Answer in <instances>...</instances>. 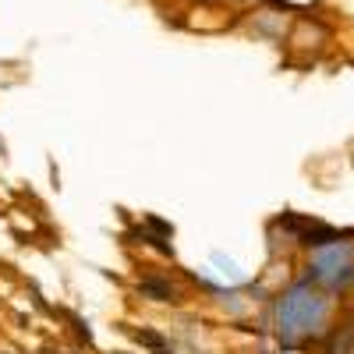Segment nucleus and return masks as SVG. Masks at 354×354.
<instances>
[{
	"instance_id": "7ed1b4c3",
	"label": "nucleus",
	"mask_w": 354,
	"mask_h": 354,
	"mask_svg": "<svg viewBox=\"0 0 354 354\" xmlns=\"http://www.w3.org/2000/svg\"><path fill=\"white\" fill-rule=\"evenodd\" d=\"M330 354H354V322H347V326H333L330 333Z\"/></svg>"
},
{
	"instance_id": "f03ea898",
	"label": "nucleus",
	"mask_w": 354,
	"mask_h": 354,
	"mask_svg": "<svg viewBox=\"0 0 354 354\" xmlns=\"http://www.w3.org/2000/svg\"><path fill=\"white\" fill-rule=\"evenodd\" d=\"M308 280L326 294L340 298L354 287V238H337L308 248Z\"/></svg>"
},
{
	"instance_id": "f257e3e1",
	"label": "nucleus",
	"mask_w": 354,
	"mask_h": 354,
	"mask_svg": "<svg viewBox=\"0 0 354 354\" xmlns=\"http://www.w3.org/2000/svg\"><path fill=\"white\" fill-rule=\"evenodd\" d=\"M333 315H337V298L315 287L312 280L290 283L273 308V330L280 347L287 351H308L312 344L326 340L333 333Z\"/></svg>"
}]
</instances>
